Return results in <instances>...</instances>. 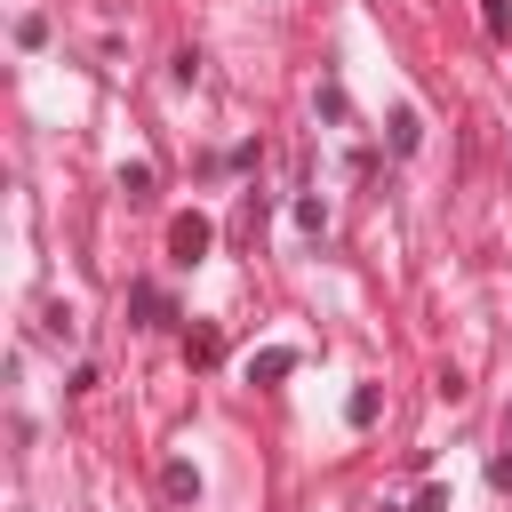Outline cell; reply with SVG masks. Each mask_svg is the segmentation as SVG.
Masks as SVG:
<instances>
[{"mask_svg": "<svg viewBox=\"0 0 512 512\" xmlns=\"http://www.w3.org/2000/svg\"><path fill=\"white\" fill-rule=\"evenodd\" d=\"M128 312H136V328H160V320H168V296H160L152 280H136V288H128Z\"/></svg>", "mask_w": 512, "mask_h": 512, "instance_id": "cell-4", "label": "cell"}, {"mask_svg": "<svg viewBox=\"0 0 512 512\" xmlns=\"http://www.w3.org/2000/svg\"><path fill=\"white\" fill-rule=\"evenodd\" d=\"M160 496H168V504H200V472H192V456H168V464H160Z\"/></svg>", "mask_w": 512, "mask_h": 512, "instance_id": "cell-2", "label": "cell"}, {"mask_svg": "<svg viewBox=\"0 0 512 512\" xmlns=\"http://www.w3.org/2000/svg\"><path fill=\"white\" fill-rule=\"evenodd\" d=\"M208 248H216V224H208V216H200V208H192V216H176V224H168V256H176V264H200V256H208Z\"/></svg>", "mask_w": 512, "mask_h": 512, "instance_id": "cell-1", "label": "cell"}, {"mask_svg": "<svg viewBox=\"0 0 512 512\" xmlns=\"http://www.w3.org/2000/svg\"><path fill=\"white\" fill-rule=\"evenodd\" d=\"M488 480H496V488H512V456H496V464H488Z\"/></svg>", "mask_w": 512, "mask_h": 512, "instance_id": "cell-11", "label": "cell"}, {"mask_svg": "<svg viewBox=\"0 0 512 512\" xmlns=\"http://www.w3.org/2000/svg\"><path fill=\"white\" fill-rule=\"evenodd\" d=\"M480 24H488V40H512V0H480Z\"/></svg>", "mask_w": 512, "mask_h": 512, "instance_id": "cell-8", "label": "cell"}, {"mask_svg": "<svg viewBox=\"0 0 512 512\" xmlns=\"http://www.w3.org/2000/svg\"><path fill=\"white\" fill-rule=\"evenodd\" d=\"M288 368H296V352H288V344H264V352H248V384H280Z\"/></svg>", "mask_w": 512, "mask_h": 512, "instance_id": "cell-3", "label": "cell"}, {"mask_svg": "<svg viewBox=\"0 0 512 512\" xmlns=\"http://www.w3.org/2000/svg\"><path fill=\"white\" fill-rule=\"evenodd\" d=\"M40 320H48V336H56V344H72V336H80V320H72V304H48Z\"/></svg>", "mask_w": 512, "mask_h": 512, "instance_id": "cell-10", "label": "cell"}, {"mask_svg": "<svg viewBox=\"0 0 512 512\" xmlns=\"http://www.w3.org/2000/svg\"><path fill=\"white\" fill-rule=\"evenodd\" d=\"M120 192H128V200H152V168L128 160V168H120Z\"/></svg>", "mask_w": 512, "mask_h": 512, "instance_id": "cell-9", "label": "cell"}, {"mask_svg": "<svg viewBox=\"0 0 512 512\" xmlns=\"http://www.w3.org/2000/svg\"><path fill=\"white\" fill-rule=\"evenodd\" d=\"M424 144V120H416V104H400L392 112V152H416Z\"/></svg>", "mask_w": 512, "mask_h": 512, "instance_id": "cell-6", "label": "cell"}, {"mask_svg": "<svg viewBox=\"0 0 512 512\" xmlns=\"http://www.w3.org/2000/svg\"><path fill=\"white\" fill-rule=\"evenodd\" d=\"M376 408H384V392H376V384H360V392L344 400V416H352V424H376Z\"/></svg>", "mask_w": 512, "mask_h": 512, "instance_id": "cell-7", "label": "cell"}, {"mask_svg": "<svg viewBox=\"0 0 512 512\" xmlns=\"http://www.w3.org/2000/svg\"><path fill=\"white\" fill-rule=\"evenodd\" d=\"M184 360H192V368H216V360H224V336H216V328H192V336H184Z\"/></svg>", "mask_w": 512, "mask_h": 512, "instance_id": "cell-5", "label": "cell"}]
</instances>
